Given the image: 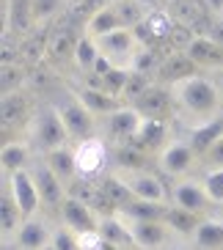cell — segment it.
<instances>
[{"instance_id": "obj_1", "label": "cell", "mask_w": 223, "mask_h": 250, "mask_svg": "<svg viewBox=\"0 0 223 250\" xmlns=\"http://www.w3.org/2000/svg\"><path fill=\"white\" fill-rule=\"evenodd\" d=\"M174 94V110L177 118L185 121L187 129L201 124H209L215 118L223 116V96H221V85L212 74L196 72L193 77L168 85Z\"/></svg>"}, {"instance_id": "obj_27", "label": "cell", "mask_w": 223, "mask_h": 250, "mask_svg": "<svg viewBox=\"0 0 223 250\" xmlns=\"http://www.w3.org/2000/svg\"><path fill=\"white\" fill-rule=\"evenodd\" d=\"M39 157L50 165V170L67 184V187L77 179V168H74V146L72 143H69V146H61V148H52V151L39 154Z\"/></svg>"}, {"instance_id": "obj_12", "label": "cell", "mask_w": 223, "mask_h": 250, "mask_svg": "<svg viewBox=\"0 0 223 250\" xmlns=\"http://www.w3.org/2000/svg\"><path fill=\"white\" fill-rule=\"evenodd\" d=\"M127 228H130L135 250H163L171 245L174 236L165 220H127Z\"/></svg>"}, {"instance_id": "obj_32", "label": "cell", "mask_w": 223, "mask_h": 250, "mask_svg": "<svg viewBox=\"0 0 223 250\" xmlns=\"http://www.w3.org/2000/svg\"><path fill=\"white\" fill-rule=\"evenodd\" d=\"M47 42L50 33H45V28H33L28 36L20 39V58L28 63H39L42 58H47Z\"/></svg>"}, {"instance_id": "obj_31", "label": "cell", "mask_w": 223, "mask_h": 250, "mask_svg": "<svg viewBox=\"0 0 223 250\" xmlns=\"http://www.w3.org/2000/svg\"><path fill=\"white\" fill-rule=\"evenodd\" d=\"M221 138H223V116L215 118V121H209V124H201V126L187 129V140H190V146L196 148L199 160H201V154H204V151Z\"/></svg>"}, {"instance_id": "obj_13", "label": "cell", "mask_w": 223, "mask_h": 250, "mask_svg": "<svg viewBox=\"0 0 223 250\" xmlns=\"http://www.w3.org/2000/svg\"><path fill=\"white\" fill-rule=\"evenodd\" d=\"M3 182L11 187V192H14V198H17V204H20L25 217H33V214H39V209H45V206H42V195H39V187H36V179H33L30 168L14 170V173H3Z\"/></svg>"}, {"instance_id": "obj_33", "label": "cell", "mask_w": 223, "mask_h": 250, "mask_svg": "<svg viewBox=\"0 0 223 250\" xmlns=\"http://www.w3.org/2000/svg\"><path fill=\"white\" fill-rule=\"evenodd\" d=\"M102 55L97 47V39H91L89 33H80V39H77V47H74V69L86 77V74H91V69H94V63H97V58Z\"/></svg>"}, {"instance_id": "obj_53", "label": "cell", "mask_w": 223, "mask_h": 250, "mask_svg": "<svg viewBox=\"0 0 223 250\" xmlns=\"http://www.w3.org/2000/svg\"><path fill=\"white\" fill-rule=\"evenodd\" d=\"M17 250H22V248H17Z\"/></svg>"}, {"instance_id": "obj_40", "label": "cell", "mask_w": 223, "mask_h": 250, "mask_svg": "<svg viewBox=\"0 0 223 250\" xmlns=\"http://www.w3.org/2000/svg\"><path fill=\"white\" fill-rule=\"evenodd\" d=\"M152 83H155V77H146V74H133L130 72V80H127L124 91H121V104H130L133 107L138 99H141L143 94H146L149 88H152Z\"/></svg>"}, {"instance_id": "obj_46", "label": "cell", "mask_w": 223, "mask_h": 250, "mask_svg": "<svg viewBox=\"0 0 223 250\" xmlns=\"http://www.w3.org/2000/svg\"><path fill=\"white\" fill-rule=\"evenodd\" d=\"M204 6L212 17H218V20L223 17V0H204Z\"/></svg>"}, {"instance_id": "obj_41", "label": "cell", "mask_w": 223, "mask_h": 250, "mask_svg": "<svg viewBox=\"0 0 223 250\" xmlns=\"http://www.w3.org/2000/svg\"><path fill=\"white\" fill-rule=\"evenodd\" d=\"M127 80H130V72H127V69H113V72H108L102 80H99L97 88L108 91V94H113V96H121Z\"/></svg>"}, {"instance_id": "obj_15", "label": "cell", "mask_w": 223, "mask_h": 250, "mask_svg": "<svg viewBox=\"0 0 223 250\" xmlns=\"http://www.w3.org/2000/svg\"><path fill=\"white\" fill-rule=\"evenodd\" d=\"M133 107L141 113L143 118L168 121L171 116H177V110H174V94H171L168 85H163V83H152V88H149Z\"/></svg>"}, {"instance_id": "obj_29", "label": "cell", "mask_w": 223, "mask_h": 250, "mask_svg": "<svg viewBox=\"0 0 223 250\" xmlns=\"http://www.w3.org/2000/svg\"><path fill=\"white\" fill-rule=\"evenodd\" d=\"M99 234H102L105 242L111 245H119V248H135L133 245V236H130V228H127V220L121 217V214H105V217H99Z\"/></svg>"}, {"instance_id": "obj_30", "label": "cell", "mask_w": 223, "mask_h": 250, "mask_svg": "<svg viewBox=\"0 0 223 250\" xmlns=\"http://www.w3.org/2000/svg\"><path fill=\"white\" fill-rule=\"evenodd\" d=\"M190 242H193V248H199V250L223 248V220H218V217H204V220L199 223V228L193 231Z\"/></svg>"}, {"instance_id": "obj_5", "label": "cell", "mask_w": 223, "mask_h": 250, "mask_svg": "<svg viewBox=\"0 0 223 250\" xmlns=\"http://www.w3.org/2000/svg\"><path fill=\"white\" fill-rule=\"evenodd\" d=\"M155 160H157V168L163 170L165 176L185 179L193 170V165L199 162V154H196V148L190 146L187 138H171Z\"/></svg>"}, {"instance_id": "obj_35", "label": "cell", "mask_w": 223, "mask_h": 250, "mask_svg": "<svg viewBox=\"0 0 223 250\" xmlns=\"http://www.w3.org/2000/svg\"><path fill=\"white\" fill-rule=\"evenodd\" d=\"M204 220L201 214H193V212H185V209H177V206H168L165 212V226L171 228L177 236H193V231L199 228V223Z\"/></svg>"}, {"instance_id": "obj_8", "label": "cell", "mask_w": 223, "mask_h": 250, "mask_svg": "<svg viewBox=\"0 0 223 250\" xmlns=\"http://www.w3.org/2000/svg\"><path fill=\"white\" fill-rule=\"evenodd\" d=\"M30 173H33V179H36L39 195H42V206L58 214L61 206H64V201H67V195H69V187L61 182L55 173H52L50 165H47L42 157H36V160H33V165H30Z\"/></svg>"}, {"instance_id": "obj_26", "label": "cell", "mask_w": 223, "mask_h": 250, "mask_svg": "<svg viewBox=\"0 0 223 250\" xmlns=\"http://www.w3.org/2000/svg\"><path fill=\"white\" fill-rule=\"evenodd\" d=\"M119 28H121V20H119V14H116L113 3L99 6L97 11H91V14L86 17V22H83V33H89L91 39H99V36L113 33V30H119Z\"/></svg>"}, {"instance_id": "obj_18", "label": "cell", "mask_w": 223, "mask_h": 250, "mask_svg": "<svg viewBox=\"0 0 223 250\" xmlns=\"http://www.w3.org/2000/svg\"><path fill=\"white\" fill-rule=\"evenodd\" d=\"M69 88L77 94V99L86 104V110L97 118V121H99V118H105V116H111L113 110H119V107H121L119 96L108 94V91L97 88V85H86V83L77 85V83H69Z\"/></svg>"}, {"instance_id": "obj_36", "label": "cell", "mask_w": 223, "mask_h": 250, "mask_svg": "<svg viewBox=\"0 0 223 250\" xmlns=\"http://www.w3.org/2000/svg\"><path fill=\"white\" fill-rule=\"evenodd\" d=\"M113 8H116V14H119V20H121V28L135 30L143 20H146V14H149L152 6H146L143 0H116Z\"/></svg>"}, {"instance_id": "obj_28", "label": "cell", "mask_w": 223, "mask_h": 250, "mask_svg": "<svg viewBox=\"0 0 223 250\" xmlns=\"http://www.w3.org/2000/svg\"><path fill=\"white\" fill-rule=\"evenodd\" d=\"M171 204H157V201H141V198H130L119 209V214L124 220H165Z\"/></svg>"}, {"instance_id": "obj_21", "label": "cell", "mask_w": 223, "mask_h": 250, "mask_svg": "<svg viewBox=\"0 0 223 250\" xmlns=\"http://www.w3.org/2000/svg\"><path fill=\"white\" fill-rule=\"evenodd\" d=\"M30 118H33V110H30L28 99H25L22 91L17 94H8L0 99V121H3V129H28Z\"/></svg>"}, {"instance_id": "obj_38", "label": "cell", "mask_w": 223, "mask_h": 250, "mask_svg": "<svg viewBox=\"0 0 223 250\" xmlns=\"http://www.w3.org/2000/svg\"><path fill=\"white\" fill-rule=\"evenodd\" d=\"M160 52H157V47H146L141 44L138 47V52H135L133 63H130V72L133 74H146V77H155L157 74V66H160Z\"/></svg>"}, {"instance_id": "obj_16", "label": "cell", "mask_w": 223, "mask_h": 250, "mask_svg": "<svg viewBox=\"0 0 223 250\" xmlns=\"http://www.w3.org/2000/svg\"><path fill=\"white\" fill-rule=\"evenodd\" d=\"M58 217H61V226H67L74 234H80V231H97L99 228V214L94 212V206H89L86 201L74 198V195H67Z\"/></svg>"}, {"instance_id": "obj_23", "label": "cell", "mask_w": 223, "mask_h": 250, "mask_svg": "<svg viewBox=\"0 0 223 250\" xmlns=\"http://www.w3.org/2000/svg\"><path fill=\"white\" fill-rule=\"evenodd\" d=\"M80 33L72 25H58L50 30V42H47V58L52 63H64V61L74 58V47H77Z\"/></svg>"}, {"instance_id": "obj_6", "label": "cell", "mask_w": 223, "mask_h": 250, "mask_svg": "<svg viewBox=\"0 0 223 250\" xmlns=\"http://www.w3.org/2000/svg\"><path fill=\"white\" fill-rule=\"evenodd\" d=\"M97 47L116 69H127V72H130V63H133V58H135V52H138V47H141V42H138V36H135V30L119 28V30H113V33L99 36Z\"/></svg>"}, {"instance_id": "obj_24", "label": "cell", "mask_w": 223, "mask_h": 250, "mask_svg": "<svg viewBox=\"0 0 223 250\" xmlns=\"http://www.w3.org/2000/svg\"><path fill=\"white\" fill-rule=\"evenodd\" d=\"M149 160L152 157L141 148H135L133 143H121V146H111V170L116 173H135V170H149Z\"/></svg>"}, {"instance_id": "obj_4", "label": "cell", "mask_w": 223, "mask_h": 250, "mask_svg": "<svg viewBox=\"0 0 223 250\" xmlns=\"http://www.w3.org/2000/svg\"><path fill=\"white\" fill-rule=\"evenodd\" d=\"M74 168L77 179H102L111 170V143L102 135L74 143Z\"/></svg>"}, {"instance_id": "obj_34", "label": "cell", "mask_w": 223, "mask_h": 250, "mask_svg": "<svg viewBox=\"0 0 223 250\" xmlns=\"http://www.w3.org/2000/svg\"><path fill=\"white\" fill-rule=\"evenodd\" d=\"M99 187H102L105 198L111 201L116 209H121L127 201L133 198V192H130V187H127L124 176H121V173H116V170H108V173L99 179Z\"/></svg>"}, {"instance_id": "obj_39", "label": "cell", "mask_w": 223, "mask_h": 250, "mask_svg": "<svg viewBox=\"0 0 223 250\" xmlns=\"http://www.w3.org/2000/svg\"><path fill=\"white\" fill-rule=\"evenodd\" d=\"M69 0H30V8H33V25L36 28H47V25L55 20V17L67 8Z\"/></svg>"}, {"instance_id": "obj_52", "label": "cell", "mask_w": 223, "mask_h": 250, "mask_svg": "<svg viewBox=\"0 0 223 250\" xmlns=\"http://www.w3.org/2000/svg\"><path fill=\"white\" fill-rule=\"evenodd\" d=\"M105 3H116V0H105Z\"/></svg>"}, {"instance_id": "obj_49", "label": "cell", "mask_w": 223, "mask_h": 250, "mask_svg": "<svg viewBox=\"0 0 223 250\" xmlns=\"http://www.w3.org/2000/svg\"><path fill=\"white\" fill-rule=\"evenodd\" d=\"M215 80H218V85H221V96H223V72H221V74H218Z\"/></svg>"}, {"instance_id": "obj_43", "label": "cell", "mask_w": 223, "mask_h": 250, "mask_svg": "<svg viewBox=\"0 0 223 250\" xmlns=\"http://www.w3.org/2000/svg\"><path fill=\"white\" fill-rule=\"evenodd\" d=\"M52 245H55V250H80L77 248V234L61 223L52 228Z\"/></svg>"}, {"instance_id": "obj_3", "label": "cell", "mask_w": 223, "mask_h": 250, "mask_svg": "<svg viewBox=\"0 0 223 250\" xmlns=\"http://www.w3.org/2000/svg\"><path fill=\"white\" fill-rule=\"evenodd\" d=\"M28 140L33 143L36 154H47L52 148H61V146L72 143L67 126L61 121L58 110L50 104V99L33 107V118H30V126H28Z\"/></svg>"}, {"instance_id": "obj_9", "label": "cell", "mask_w": 223, "mask_h": 250, "mask_svg": "<svg viewBox=\"0 0 223 250\" xmlns=\"http://www.w3.org/2000/svg\"><path fill=\"white\" fill-rule=\"evenodd\" d=\"M171 206H177V209H185V212H193V214H207L209 206L212 204V198L207 195V187H204V182H199V179H177L171 187Z\"/></svg>"}, {"instance_id": "obj_37", "label": "cell", "mask_w": 223, "mask_h": 250, "mask_svg": "<svg viewBox=\"0 0 223 250\" xmlns=\"http://www.w3.org/2000/svg\"><path fill=\"white\" fill-rule=\"evenodd\" d=\"M0 94L8 96V94H17V91L25 88V83H28V74H25V66L17 61V63H3L0 66Z\"/></svg>"}, {"instance_id": "obj_20", "label": "cell", "mask_w": 223, "mask_h": 250, "mask_svg": "<svg viewBox=\"0 0 223 250\" xmlns=\"http://www.w3.org/2000/svg\"><path fill=\"white\" fill-rule=\"evenodd\" d=\"M199 72L196 63L187 58L185 50H174L168 55L160 58V66H157V74H155V83H163V85H174V83L185 80V77H193Z\"/></svg>"}, {"instance_id": "obj_10", "label": "cell", "mask_w": 223, "mask_h": 250, "mask_svg": "<svg viewBox=\"0 0 223 250\" xmlns=\"http://www.w3.org/2000/svg\"><path fill=\"white\" fill-rule=\"evenodd\" d=\"M185 52H187V58L196 63L199 72H204V74H221L223 72V44L218 39L196 33V36H190Z\"/></svg>"}, {"instance_id": "obj_11", "label": "cell", "mask_w": 223, "mask_h": 250, "mask_svg": "<svg viewBox=\"0 0 223 250\" xmlns=\"http://www.w3.org/2000/svg\"><path fill=\"white\" fill-rule=\"evenodd\" d=\"M177 20H174L171 11H163V8H149L146 20H143L138 28H135V36H138V42L146 47H157L160 42H168V39H174V33H177Z\"/></svg>"}, {"instance_id": "obj_14", "label": "cell", "mask_w": 223, "mask_h": 250, "mask_svg": "<svg viewBox=\"0 0 223 250\" xmlns=\"http://www.w3.org/2000/svg\"><path fill=\"white\" fill-rule=\"evenodd\" d=\"M133 192V198L141 201H157V204H171V190L163 184V179L152 170H135V173H121Z\"/></svg>"}, {"instance_id": "obj_42", "label": "cell", "mask_w": 223, "mask_h": 250, "mask_svg": "<svg viewBox=\"0 0 223 250\" xmlns=\"http://www.w3.org/2000/svg\"><path fill=\"white\" fill-rule=\"evenodd\" d=\"M204 187H207V195L212 198V204H223V168H212L204 173Z\"/></svg>"}, {"instance_id": "obj_47", "label": "cell", "mask_w": 223, "mask_h": 250, "mask_svg": "<svg viewBox=\"0 0 223 250\" xmlns=\"http://www.w3.org/2000/svg\"><path fill=\"white\" fill-rule=\"evenodd\" d=\"M102 250H127V248H119V245H111V242H105Z\"/></svg>"}, {"instance_id": "obj_44", "label": "cell", "mask_w": 223, "mask_h": 250, "mask_svg": "<svg viewBox=\"0 0 223 250\" xmlns=\"http://www.w3.org/2000/svg\"><path fill=\"white\" fill-rule=\"evenodd\" d=\"M199 162H204L207 165V170H212V168H223V138L221 140H215L212 146L201 154V160Z\"/></svg>"}, {"instance_id": "obj_25", "label": "cell", "mask_w": 223, "mask_h": 250, "mask_svg": "<svg viewBox=\"0 0 223 250\" xmlns=\"http://www.w3.org/2000/svg\"><path fill=\"white\" fill-rule=\"evenodd\" d=\"M22 220H25V214L20 209V204H17L14 192L3 182V190H0V231H3V239H14Z\"/></svg>"}, {"instance_id": "obj_19", "label": "cell", "mask_w": 223, "mask_h": 250, "mask_svg": "<svg viewBox=\"0 0 223 250\" xmlns=\"http://www.w3.org/2000/svg\"><path fill=\"white\" fill-rule=\"evenodd\" d=\"M52 242V226L42 217V214H33V217H25L20 231L14 234V245L22 250H42Z\"/></svg>"}, {"instance_id": "obj_50", "label": "cell", "mask_w": 223, "mask_h": 250, "mask_svg": "<svg viewBox=\"0 0 223 250\" xmlns=\"http://www.w3.org/2000/svg\"><path fill=\"white\" fill-rule=\"evenodd\" d=\"M165 6H174V3H179V0H163Z\"/></svg>"}, {"instance_id": "obj_51", "label": "cell", "mask_w": 223, "mask_h": 250, "mask_svg": "<svg viewBox=\"0 0 223 250\" xmlns=\"http://www.w3.org/2000/svg\"><path fill=\"white\" fill-rule=\"evenodd\" d=\"M42 250H55V245H52V242H50V245H47V248H42Z\"/></svg>"}, {"instance_id": "obj_48", "label": "cell", "mask_w": 223, "mask_h": 250, "mask_svg": "<svg viewBox=\"0 0 223 250\" xmlns=\"http://www.w3.org/2000/svg\"><path fill=\"white\" fill-rule=\"evenodd\" d=\"M163 250H190V248H185V245H168V248H163Z\"/></svg>"}, {"instance_id": "obj_22", "label": "cell", "mask_w": 223, "mask_h": 250, "mask_svg": "<svg viewBox=\"0 0 223 250\" xmlns=\"http://www.w3.org/2000/svg\"><path fill=\"white\" fill-rule=\"evenodd\" d=\"M36 148L30 140H20V138H8L0 148V165H3V173H14V170H25L33 165L36 160Z\"/></svg>"}, {"instance_id": "obj_7", "label": "cell", "mask_w": 223, "mask_h": 250, "mask_svg": "<svg viewBox=\"0 0 223 250\" xmlns=\"http://www.w3.org/2000/svg\"><path fill=\"white\" fill-rule=\"evenodd\" d=\"M141 113L130 107V104H121L119 110H113L111 116L99 118V126H97V135H102L111 146H121V143H130L141 124Z\"/></svg>"}, {"instance_id": "obj_2", "label": "cell", "mask_w": 223, "mask_h": 250, "mask_svg": "<svg viewBox=\"0 0 223 250\" xmlns=\"http://www.w3.org/2000/svg\"><path fill=\"white\" fill-rule=\"evenodd\" d=\"M50 104L58 110L61 121H64V126H67V132H69L72 146H74V143H80V140H86V138H91V135H97L99 121L86 110V104L77 99V94H74L69 85L55 88Z\"/></svg>"}, {"instance_id": "obj_45", "label": "cell", "mask_w": 223, "mask_h": 250, "mask_svg": "<svg viewBox=\"0 0 223 250\" xmlns=\"http://www.w3.org/2000/svg\"><path fill=\"white\" fill-rule=\"evenodd\" d=\"M105 239L99 231H80L77 234V248L80 250H102Z\"/></svg>"}, {"instance_id": "obj_17", "label": "cell", "mask_w": 223, "mask_h": 250, "mask_svg": "<svg viewBox=\"0 0 223 250\" xmlns=\"http://www.w3.org/2000/svg\"><path fill=\"white\" fill-rule=\"evenodd\" d=\"M135 148L146 151L149 157H157L163 151V146L168 143V121H160V118H141V124L135 129L133 140H130Z\"/></svg>"}]
</instances>
